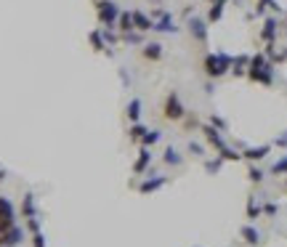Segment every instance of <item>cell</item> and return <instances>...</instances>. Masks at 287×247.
<instances>
[{
	"label": "cell",
	"mask_w": 287,
	"mask_h": 247,
	"mask_svg": "<svg viewBox=\"0 0 287 247\" xmlns=\"http://www.w3.org/2000/svg\"><path fill=\"white\" fill-rule=\"evenodd\" d=\"M96 16H99V21L104 27L115 30L117 19H120V5L115 0H96Z\"/></svg>",
	"instance_id": "obj_2"
},
{
	"label": "cell",
	"mask_w": 287,
	"mask_h": 247,
	"mask_svg": "<svg viewBox=\"0 0 287 247\" xmlns=\"http://www.w3.org/2000/svg\"><path fill=\"white\" fill-rule=\"evenodd\" d=\"M242 239H245V242H250V245H258L261 234H258L253 226H242Z\"/></svg>",
	"instance_id": "obj_24"
},
{
	"label": "cell",
	"mask_w": 287,
	"mask_h": 247,
	"mask_svg": "<svg viewBox=\"0 0 287 247\" xmlns=\"http://www.w3.org/2000/svg\"><path fill=\"white\" fill-rule=\"evenodd\" d=\"M277 144H279V147H287V133H285V136H279V138H277Z\"/></svg>",
	"instance_id": "obj_33"
},
{
	"label": "cell",
	"mask_w": 287,
	"mask_h": 247,
	"mask_svg": "<svg viewBox=\"0 0 287 247\" xmlns=\"http://www.w3.org/2000/svg\"><path fill=\"white\" fill-rule=\"evenodd\" d=\"M162 115L168 117V120H184V115H186V109H184L181 99H178V93H168L165 104H162Z\"/></svg>",
	"instance_id": "obj_4"
},
{
	"label": "cell",
	"mask_w": 287,
	"mask_h": 247,
	"mask_svg": "<svg viewBox=\"0 0 287 247\" xmlns=\"http://www.w3.org/2000/svg\"><path fill=\"white\" fill-rule=\"evenodd\" d=\"M162 53H165V50H162L160 43H146V46L141 48V56H144V59H149V61H160Z\"/></svg>",
	"instance_id": "obj_14"
},
{
	"label": "cell",
	"mask_w": 287,
	"mask_h": 247,
	"mask_svg": "<svg viewBox=\"0 0 287 247\" xmlns=\"http://www.w3.org/2000/svg\"><path fill=\"white\" fill-rule=\"evenodd\" d=\"M165 183H168L165 176H152V178H146V181L138 183V192H141V194H149V192H154V189L165 186Z\"/></svg>",
	"instance_id": "obj_11"
},
{
	"label": "cell",
	"mask_w": 287,
	"mask_h": 247,
	"mask_svg": "<svg viewBox=\"0 0 287 247\" xmlns=\"http://www.w3.org/2000/svg\"><path fill=\"white\" fill-rule=\"evenodd\" d=\"M247 215H250V218H258V215H261V207H258L253 199H250V207H247Z\"/></svg>",
	"instance_id": "obj_30"
},
{
	"label": "cell",
	"mask_w": 287,
	"mask_h": 247,
	"mask_svg": "<svg viewBox=\"0 0 287 247\" xmlns=\"http://www.w3.org/2000/svg\"><path fill=\"white\" fill-rule=\"evenodd\" d=\"M32 245H35V247H46V237H43V231H32Z\"/></svg>",
	"instance_id": "obj_28"
},
{
	"label": "cell",
	"mask_w": 287,
	"mask_h": 247,
	"mask_svg": "<svg viewBox=\"0 0 287 247\" xmlns=\"http://www.w3.org/2000/svg\"><path fill=\"white\" fill-rule=\"evenodd\" d=\"M149 165H152V151L146 149V147H141L136 162H133V173H136V176H144V173L149 170Z\"/></svg>",
	"instance_id": "obj_8"
},
{
	"label": "cell",
	"mask_w": 287,
	"mask_h": 247,
	"mask_svg": "<svg viewBox=\"0 0 287 247\" xmlns=\"http://www.w3.org/2000/svg\"><path fill=\"white\" fill-rule=\"evenodd\" d=\"M21 213H24L27 218L37 215V210H35V194H30V192L24 194V202H21Z\"/></svg>",
	"instance_id": "obj_20"
},
{
	"label": "cell",
	"mask_w": 287,
	"mask_h": 247,
	"mask_svg": "<svg viewBox=\"0 0 287 247\" xmlns=\"http://www.w3.org/2000/svg\"><path fill=\"white\" fill-rule=\"evenodd\" d=\"M0 215L5 218V221H11L14 223V205H11L5 197H0Z\"/></svg>",
	"instance_id": "obj_22"
},
{
	"label": "cell",
	"mask_w": 287,
	"mask_h": 247,
	"mask_svg": "<svg viewBox=\"0 0 287 247\" xmlns=\"http://www.w3.org/2000/svg\"><path fill=\"white\" fill-rule=\"evenodd\" d=\"M146 131H149L146 125H141V122H133L131 131H128V133H131V141H138V144H141V138H144Z\"/></svg>",
	"instance_id": "obj_21"
},
{
	"label": "cell",
	"mask_w": 287,
	"mask_h": 247,
	"mask_svg": "<svg viewBox=\"0 0 287 247\" xmlns=\"http://www.w3.org/2000/svg\"><path fill=\"white\" fill-rule=\"evenodd\" d=\"M88 40H91V48H93V50L112 56V50H109V46H106V40H104V35H101V30H93L91 35H88Z\"/></svg>",
	"instance_id": "obj_12"
},
{
	"label": "cell",
	"mask_w": 287,
	"mask_h": 247,
	"mask_svg": "<svg viewBox=\"0 0 287 247\" xmlns=\"http://www.w3.org/2000/svg\"><path fill=\"white\" fill-rule=\"evenodd\" d=\"M223 11H226V3H210V11H207V21H210V24L221 21Z\"/></svg>",
	"instance_id": "obj_18"
},
{
	"label": "cell",
	"mask_w": 287,
	"mask_h": 247,
	"mask_svg": "<svg viewBox=\"0 0 287 247\" xmlns=\"http://www.w3.org/2000/svg\"><path fill=\"white\" fill-rule=\"evenodd\" d=\"M247 80L261 82V85H271L274 82V64L266 61V64H261V66H247Z\"/></svg>",
	"instance_id": "obj_3"
},
{
	"label": "cell",
	"mask_w": 287,
	"mask_h": 247,
	"mask_svg": "<svg viewBox=\"0 0 287 247\" xmlns=\"http://www.w3.org/2000/svg\"><path fill=\"white\" fill-rule=\"evenodd\" d=\"M277 19H271V16H269V19L266 21H263V30H261V37H263V40H266V43H274V40H277Z\"/></svg>",
	"instance_id": "obj_13"
},
{
	"label": "cell",
	"mask_w": 287,
	"mask_h": 247,
	"mask_svg": "<svg viewBox=\"0 0 287 247\" xmlns=\"http://www.w3.org/2000/svg\"><path fill=\"white\" fill-rule=\"evenodd\" d=\"M232 56L226 53V50H216V53H207L205 59H202V66H205V75L213 77V80H218V77H223L226 72H232Z\"/></svg>",
	"instance_id": "obj_1"
},
{
	"label": "cell",
	"mask_w": 287,
	"mask_h": 247,
	"mask_svg": "<svg viewBox=\"0 0 287 247\" xmlns=\"http://www.w3.org/2000/svg\"><path fill=\"white\" fill-rule=\"evenodd\" d=\"M247 176H250L253 183H261L263 181V170H261V167H250V170H247Z\"/></svg>",
	"instance_id": "obj_26"
},
{
	"label": "cell",
	"mask_w": 287,
	"mask_h": 247,
	"mask_svg": "<svg viewBox=\"0 0 287 247\" xmlns=\"http://www.w3.org/2000/svg\"><path fill=\"white\" fill-rule=\"evenodd\" d=\"M162 162H165V165H181V154L170 147V149H165V154H162Z\"/></svg>",
	"instance_id": "obj_23"
},
{
	"label": "cell",
	"mask_w": 287,
	"mask_h": 247,
	"mask_svg": "<svg viewBox=\"0 0 287 247\" xmlns=\"http://www.w3.org/2000/svg\"><path fill=\"white\" fill-rule=\"evenodd\" d=\"M271 170L274 173H287V157H285V160H279V162H274Z\"/></svg>",
	"instance_id": "obj_29"
},
{
	"label": "cell",
	"mask_w": 287,
	"mask_h": 247,
	"mask_svg": "<svg viewBox=\"0 0 287 247\" xmlns=\"http://www.w3.org/2000/svg\"><path fill=\"white\" fill-rule=\"evenodd\" d=\"M269 151H271V147H247L245 151H242V157L250 160V162H258V160H263Z\"/></svg>",
	"instance_id": "obj_15"
},
{
	"label": "cell",
	"mask_w": 287,
	"mask_h": 247,
	"mask_svg": "<svg viewBox=\"0 0 287 247\" xmlns=\"http://www.w3.org/2000/svg\"><path fill=\"white\" fill-rule=\"evenodd\" d=\"M202 136H205V141L210 144V147H216V149H223V147H226V141H223L221 131H218V128H213V125H205V128H202Z\"/></svg>",
	"instance_id": "obj_9"
},
{
	"label": "cell",
	"mask_w": 287,
	"mask_h": 247,
	"mask_svg": "<svg viewBox=\"0 0 287 247\" xmlns=\"http://www.w3.org/2000/svg\"><path fill=\"white\" fill-rule=\"evenodd\" d=\"M131 16H133V30L136 32H149L154 27V19H149L144 11H131Z\"/></svg>",
	"instance_id": "obj_10"
},
{
	"label": "cell",
	"mask_w": 287,
	"mask_h": 247,
	"mask_svg": "<svg viewBox=\"0 0 287 247\" xmlns=\"http://www.w3.org/2000/svg\"><path fill=\"white\" fill-rule=\"evenodd\" d=\"M247 64H250V56L242 53V56H237V59L232 61V72L234 75H247Z\"/></svg>",
	"instance_id": "obj_16"
},
{
	"label": "cell",
	"mask_w": 287,
	"mask_h": 247,
	"mask_svg": "<svg viewBox=\"0 0 287 247\" xmlns=\"http://www.w3.org/2000/svg\"><path fill=\"white\" fill-rule=\"evenodd\" d=\"M263 210H266L269 215H274V213H277V205H274V202H266V207H263Z\"/></svg>",
	"instance_id": "obj_31"
},
{
	"label": "cell",
	"mask_w": 287,
	"mask_h": 247,
	"mask_svg": "<svg viewBox=\"0 0 287 247\" xmlns=\"http://www.w3.org/2000/svg\"><path fill=\"white\" fill-rule=\"evenodd\" d=\"M210 125H213V128H218L221 133L226 131V120H223V117H218V115H213V117H210Z\"/></svg>",
	"instance_id": "obj_27"
},
{
	"label": "cell",
	"mask_w": 287,
	"mask_h": 247,
	"mask_svg": "<svg viewBox=\"0 0 287 247\" xmlns=\"http://www.w3.org/2000/svg\"><path fill=\"white\" fill-rule=\"evenodd\" d=\"M189 149H191V151H194V154H205V149H202V147H200V144H189Z\"/></svg>",
	"instance_id": "obj_32"
},
{
	"label": "cell",
	"mask_w": 287,
	"mask_h": 247,
	"mask_svg": "<svg viewBox=\"0 0 287 247\" xmlns=\"http://www.w3.org/2000/svg\"><path fill=\"white\" fill-rule=\"evenodd\" d=\"M210 3H229V0H210Z\"/></svg>",
	"instance_id": "obj_35"
},
{
	"label": "cell",
	"mask_w": 287,
	"mask_h": 247,
	"mask_svg": "<svg viewBox=\"0 0 287 247\" xmlns=\"http://www.w3.org/2000/svg\"><path fill=\"white\" fill-rule=\"evenodd\" d=\"M128 120L131 122L141 120V99H131V104H128Z\"/></svg>",
	"instance_id": "obj_19"
},
{
	"label": "cell",
	"mask_w": 287,
	"mask_h": 247,
	"mask_svg": "<svg viewBox=\"0 0 287 247\" xmlns=\"http://www.w3.org/2000/svg\"><path fill=\"white\" fill-rule=\"evenodd\" d=\"M160 131H146L144 133V138H141V147H146V149H149V147H154V144L157 141H160Z\"/></svg>",
	"instance_id": "obj_25"
},
{
	"label": "cell",
	"mask_w": 287,
	"mask_h": 247,
	"mask_svg": "<svg viewBox=\"0 0 287 247\" xmlns=\"http://www.w3.org/2000/svg\"><path fill=\"white\" fill-rule=\"evenodd\" d=\"M117 30L125 35V32H133V16H131V11H120V19H117Z\"/></svg>",
	"instance_id": "obj_17"
},
{
	"label": "cell",
	"mask_w": 287,
	"mask_h": 247,
	"mask_svg": "<svg viewBox=\"0 0 287 247\" xmlns=\"http://www.w3.org/2000/svg\"><path fill=\"white\" fill-rule=\"evenodd\" d=\"M0 181H5V170H3V167H0Z\"/></svg>",
	"instance_id": "obj_34"
},
{
	"label": "cell",
	"mask_w": 287,
	"mask_h": 247,
	"mask_svg": "<svg viewBox=\"0 0 287 247\" xmlns=\"http://www.w3.org/2000/svg\"><path fill=\"white\" fill-rule=\"evenodd\" d=\"M189 32H191V37H194L197 43H205L207 40V24H205V19L191 16V19H189Z\"/></svg>",
	"instance_id": "obj_6"
},
{
	"label": "cell",
	"mask_w": 287,
	"mask_h": 247,
	"mask_svg": "<svg viewBox=\"0 0 287 247\" xmlns=\"http://www.w3.org/2000/svg\"><path fill=\"white\" fill-rule=\"evenodd\" d=\"M21 239H24V231H21V229L14 223V226L5 229L3 239H0V245H3V247H16V245H21Z\"/></svg>",
	"instance_id": "obj_7"
},
{
	"label": "cell",
	"mask_w": 287,
	"mask_h": 247,
	"mask_svg": "<svg viewBox=\"0 0 287 247\" xmlns=\"http://www.w3.org/2000/svg\"><path fill=\"white\" fill-rule=\"evenodd\" d=\"M154 27L152 30H157V32H168V35H176L178 32V27L173 24V16L168 14V11H154Z\"/></svg>",
	"instance_id": "obj_5"
}]
</instances>
